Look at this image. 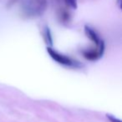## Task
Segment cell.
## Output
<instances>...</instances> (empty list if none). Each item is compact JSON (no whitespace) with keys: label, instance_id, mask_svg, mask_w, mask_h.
Returning a JSON list of instances; mask_svg holds the SVG:
<instances>
[{"label":"cell","instance_id":"obj_1","mask_svg":"<svg viewBox=\"0 0 122 122\" xmlns=\"http://www.w3.org/2000/svg\"><path fill=\"white\" fill-rule=\"evenodd\" d=\"M47 51L49 53V54L50 55V57L52 58L54 60H55L56 62H58L60 65H66V66H75L76 64L75 63V61L72 60L70 58L67 57V56L64 55V54H59V52H57L54 49H51V48H48Z\"/></svg>","mask_w":122,"mask_h":122},{"label":"cell","instance_id":"obj_2","mask_svg":"<svg viewBox=\"0 0 122 122\" xmlns=\"http://www.w3.org/2000/svg\"><path fill=\"white\" fill-rule=\"evenodd\" d=\"M46 8V0H30L27 6V12L29 14L37 15L42 14Z\"/></svg>","mask_w":122,"mask_h":122},{"label":"cell","instance_id":"obj_3","mask_svg":"<svg viewBox=\"0 0 122 122\" xmlns=\"http://www.w3.org/2000/svg\"><path fill=\"white\" fill-rule=\"evenodd\" d=\"M85 34H86L87 37H88L90 40L93 41L94 43H95L98 46L101 45V44H103V42L100 40V39L98 36V34H96V32H95L93 29H91V28L89 27V26H85Z\"/></svg>","mask_w":122,"mask_h":122},{"label":"cell","instance_id":"obj_4","mask_svg":"<svg viewBox=\"0 0 122 122\" xmlns=\"http://www.w3.org/2000/svg\"><path fill=\"white\" fill-rule=\"evenodd\" d=\"M104 52V44L102 46H100L99 48V49L97 50H91V51H86V52L84 53V55L86 58L87 59H90V60H95L97 59L100 57V56L103 54Z\"/></svg>","mask_w":122,"mask_h":122},{"label":"cell","instance_id":"obj_5","mask_svg":"<svg viewBox=\"0 0 122 122\" xmlns=\"http://www.w3.org/2000/svg\"><path fill=\"white\" fill-rule=\"evenodd\" d=\"M65 4L68 6L71 7L72 9H76L77 8V0H65Z\"/></svg>","mask_w":122,"mask_h":122},{"label":"cell","instance_id":"obj_6","mask_svg":"<svg viewBox=\"0 0 122 122\" xmlns=\"http://www.w3.org/2000/svg\"><path fill=\"white\" fill-rule=\"evenodd\" d=\"M44 35H45V38H46V40H47V42L49 43V44H52V39H51V34H50L49 29L46 28L45 32H44Z\"/></svg>","mask_w":122,"mask_h":122},{"label":"cell","instance_id":"obj_7","mask_svg":"<svg viewBox=\"0 0 122 122\" xmlns=\"http://www.w3.org/2000/svg\"><path fill=\"white\" fill-rule=\"evenodd\" d=\"M107 117H108V119L111 122H121V120H118V119H116L115 116H112V115H107Z\"/></svg>","mask_w":122,"mask_h":122},{"label":"cell","instance_id":"obj_8","mask_svg":"<svg viewBox=\"0 0 122 122\" xmlns=\"http://www.w3.org/2000/svg\"><path fill=\"white\" fill-rule=\"evenodd\" d=\"M118 4H119V7H121V0H118Z\"/></svg>","mask_w":122,"mask_h":122}]
</instances>
